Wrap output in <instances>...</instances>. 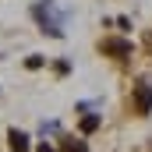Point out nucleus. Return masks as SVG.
<instances>
[{"label":"nucleus","instance_id":"nucleus-6","mask_svg":"<svg viewBox=\"0 0 152 152\" xmlns=\"http://www.w3.org/2000/svg\"><path fill=\"white\" fill-rule=\"evenodd\" d=\"M25 67H32V71H36V67H42V57H28V60H25Z\"/></svg>","mask_w":152,"mask_h":152},{"label":"nucleus","instance_id":"nucleus-2","mask_svg":"<svg viewBox=\"0 0 152 152\" xmlns=\"http://www.w3.org/2000/svg\"><path fill=\"white\" fill-rule=\"evenodd\" d=\"M103 53H113V57H127V53H131V42H124V39H106V42H103Z\"/></svg>","mask_w":152,"mask_h":152},{"label":"nucleus","instance_id":"nucleus-4","mask_svg":"<svg viewBox=\"0 0 152 152\" xmlns=\"http://www.w3.org/2000/svg\"><path fill=\"white\" fill-rule=\"evenodd\" d=\"M99 127V117H81V131L88 134V131H96Z\"/></svg>","mask_w":152,"mask_h":152},{"label":"nucleus","instance_id":"nucleus-1","mask_svg":"<svg viewBox=\"0 0 152 152\" xmlns=\"http://www.w3.org/2000/svg\"><path fill=\"white\" fill-rule=\"evenodd\" d=\"M134 106H138V113H152V85L134 88Z\"/></svg>","mask_w":152,"mask_h":152},{"label":"nucleus","instance_id":"nucleus-7","mask_svg":"<svg viewBox=\"0 0 152 152\" xmlns=\"http://www.w3.org/2000/svg\"><path fill=\"white\" fill-rule=\"evenodd\" d=\"M39 152H53V149H50V145H39Z\"/></svg>","mask_w":152,"mask_h":152},{"label":"nucleus","instance_id":"nucleus-5","mask_svg":"<svg viewBox=\"0 0 152 152\" xmlns=\"http://www.w3.org/2000/svg\"><path fill=\"white\" fill-rule=\"evenodd\" d=\"M64 152H88V149H85V142H67Z\"/></svg>","mask_w":152,"mask_h":152},{"label":"nucleus","instance_id":"nucleus-3","mask_svg":"<svg viewBox=\"0 0 152 152\" xmlns=\"http://www.w3.org/2000/svg\"><path fill=\"white\" fill-rule=\"evenodd\" d=\"M7 142H11V149H14V152H28V134H21V131H11Z\"/></svg>","mask_w":152,"mask_h":152}]
</instances>
